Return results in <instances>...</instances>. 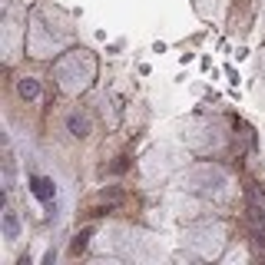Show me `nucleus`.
Wrapping results in <instances>:
<instances>
[{"mask_svg":"<svg viewBox=\"0 0 265 265\" xmlns=\"http://www.w3.org/2000/svg\"><path fill=\"white\" fill-rule=\"evenodd\" d=\"M249 222H252V232H255V242L265 245V209L262 206H249Z\"/></svg>","mask_w":265,"mask_h":265,"instance_id":"obj_1","label":"nucleus"},{"mask_svg":"<svg viewBox=\"0 0 265 265\" xmlns=\"http://www.w3.org/2000/svg\"><path fill=\"white\" fill-rule=\"evenodd\" d=\"M30 189H33V196H37V199H44V202H50V199L56 196L53 182H50L46 176H33V179H30Z\"/></svg>","mask_w":265,"mask_h":265,"instance_id":"obj_2","label":"nucleus"},{"mask_svg":"<svg viewBox=\"0 0 265 265\" xmlns=\"http://www.w3.org/2000/svg\"><path fill=\"white\" fill-rule=\"evenodd\" d=\"M66 130L73 132L77 139H83V136H89V120L83 113H70V116H66Z\"/></svg>","mask_w":265,"mask_h":265,"instance_id":"obj_3","label":"nucleus"},{"mask_svg":"<svg viewBox=\"0 0 265 265\" xmlns=\"http://www.w3.org/2000/svg\"><path fill=\"white\" fill-rule=\"evenodd\" d=\"M17 93H20L23 99H37L40 96V83L33 77H23V80H17Z\"/></svg>","mask_w":265,"mask_h":265,"instance_id":"obj_4","label":"nucleus"},{"mask_svg":"<svg viewBox=\"0 0 265 265\" xmlns=\"http://www.w3.org/2000/svg\"><path fill=\"white\" fill-rule=\"evenodd\" d=\"M3 235H7V239H17V235H20V219H17V212H3Z\"/></svg>","mask_w":265,"mask_h":265,"instance_id":"obj_5","label":"nucleus"},{"mask_svg":"<svg viewBox=\"0 0 265 265\" xmlns=\"http://www.w3.org/2000/svg\"><path fill=\"white\" fill-rule=\"evenodd\" d=\"M89 239H93V229H80L77 235H73V242H70V252L80 255V252H83V249L89 245Z\"/></svg>","mask_w":265,"mask_h":265,"instance_id":"obj_6","label":"nucleus"},{"mask_svg":"<svg viewBox=\"0 0 265 265\" xmlns=\"http://www.w3.org/2000/svg\"><path fill=\"white\" fill-rule=\"evenodd\" d=\"M120 199H123L120 189H103V202H106V206H110V202H120Z\"/></svg>","mask_w":265,"mask_h":265,"instance_id":"obj_7","label":"nucleus"},{"mask_svg":"<svg viewBox=\"0 0 265 265\" xmlns=\"http://www.w3.org/2000/svg\"><path fill=\"white\" fill-rule=\"evenodd\" d=\"M130 169V156H120L116 163H113V173H126Z\"/></svg>","mask_w":265,"mask_h":265,"instance_id":"obj_8","label":"nucleus"}]
</instances>
